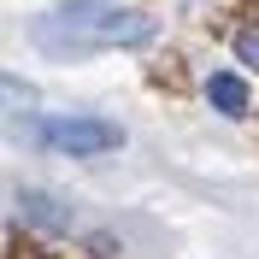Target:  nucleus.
<instances>
[{"instance_id":"7ed1b4c3","label":"nucleus","mask_w":259,"mask_h":259,"mask_svg":"<svg viewBox=\"0 0 259 259\" xmlns=\"http://www.w3.org/2000/svg\"><path fill=\"white\" fill-rule=\"evenodd\" d=\"M206 100H212L224 118H242V112H247V82L230 77V71H218V77H206Z\"/></svg>"},{"instance_id":"20e7f679","label":"nucleus","mask_w":259,"mask_h":259,"mask_svg":"<svg viewBox=\"0 0 259 259\" xmlns=\"http://www.w3.org/2000/svg\"><path fill=\"white\" fill-rule=\"evenodd\" d=\"M18 200H24V212H30L35 224H71V212H59V206H48V194H18Z\"/></svg>"},{"instance_id":"f257e3e1","label":"nucleus","mask_w":259,"mask_h":259,"mask_svg":"<svg viewBox=\"0 0 259 259\" xmlns=\"http://www.w3.org/2000/svg\"><path fill=\"white\" fill-rule=\"evenodd\" d=\"M153 35L147 12H100V6H59V12L35 18V41L59 59H82L95 48H136Z\"/></svg>"},{"instance_id":"f03ea898","label":"nucleus","mask_w":259,"mask_h":259,"mask_svg":"<svg viewBox=\"0 0 259 259\" xmlns=\"http://www.w3.org/2000/svg\"><path fill=\"white\" fill-rule=\"evenodd\" d=\"M30 136L48 147V153H71V159L124 147V130H118L112 118H41V124H30Z\"/></svg>"},{"instance_id":"39448f33","label":"nucleus","mask_w":259,"mask_h":259,"mask_svg":"<svg viewBox=\"0 0 259 259\" xmlns=\"http://www.w3.org/2000/svg\"><path fill=\"white\" fill-rule=\"evenodd\" d=\"M236 59H242L247 71H259V24H253V30H242V35H236Z\"/></svg>"}]
</instances>
